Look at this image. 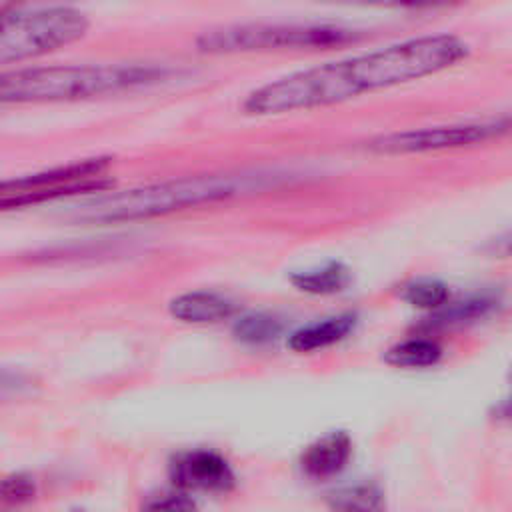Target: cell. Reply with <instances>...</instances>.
Segmentation results:
<instances>
[{
	"instance_id": "8",
	"label": "cell",
	"mask_w": 512,
	"mask_h": 512,
	"mask_svg": "<svg viewBox=\"0 0 512 512\" xmlns=\"http://www.w3.org/2000/svg\"><path fill=\"white\" fill-rule=\"evenodd\" d=\"M352 456V440L344 430L330 432L308 444L300 456V470L312 480L340 474Z\"/></svg>"
},
{
	"instance_id": "4",
	"label": "cell",
	"mask_w": 512,
	"mask_h": 512,
	"mask_svg": "<svg viewBox=\"0 0 512 512\" xmlns=\"http://www.w3.org/2000/svg\"><path fill=\"white\" fill-rule=\"evenodd\" d=\"M362 32L320 22H248L202 32L196 48L204 54H240L266 50H306L354 44Z\"/></svg>"
},
{
	"instance_id": "10",
	"label": "cell",
	"mask_w": 512,
	"mask_h": 512,
	"mask_svg": "<svg viewBox=\"0 0 512 512\" xmlns=\"http://www.w3.org/2000/svg\"><path fill=\"white\" fill-rule=\"evenodd\" d=\"M354 324H356V316L350 312L324 318L322 322H314L292 332L288 338V348L298 354L328 348L340 342L342 338H346L354 330Z\"/></svg>"
},
{
	"instance_id": "5",
	"label": "cell",
	"mask_w": 512,
	"mask_h": 512,
	"mask_svg": "<svg viewBox=\"0 0 512 512\" xmlns=\"http://www.w3.org/2000/svg\"><path fill=\"white\" fill-rule=\"evenodd\" d=\"M90 22L70 6L0 12V66L50 54L80 40Z\"/></svg>"
},
{
	"instance_id": "12",
	"label": "cell",
	"mask_w": 512,
	"mask_h": 512,
	"mask_svg": "<svg viewBox=\"0 0 512 512\" xmlns=\"http://www.w3.org/2000/svg\"><path fill=\"white\" fill-rule=\"evenodd\" d=\"M350 270L342 262H328L320 268L296 272L290 282L306 294L314 296H326L342 292L350 284Z\"/></svg>"
},
{
	"instance_id": "19",
	"label": "cell",
	"mask_w": 512,
	"mask_h": 512,
	"mask_svg": "<svg viewBox=\"0 0 512 512\" xmlns=\"http://www.w3.org/2000/svg\"><path fill=\"white\" fill-rule=\"evenodd\" d=\"M32 386L34 380L28 374L12 368H0V398L26 394L32 390Z\"/></svg>"
},
{
	"instance_id": "15",
	"label": "cell",
	"mask_w": 512,
	"mask_h": 512,
	"mask_svg": "<svg viewBox=\"0 0 512 512\" xmlns=\"http://www.w3.org/2000/svg\"><path fill=\"white\" fill-rule=\"evenodd\" d=\"M328 506L338 510H378L382 508V490L372 482H358L328 494Z\"/></svg>"
},
{
	"instance_id": "3",
	"label": "cell",
	"mask_w": 512,
	"mask_h": 512,
	"mask_svg": "<svg viewBox=\"0 0 512 512\" xmlns=\"http://www.w3.org/2000/svg\"><path fill=\"white\" fill-rule=\"evenodd\" d=\"M156 64H54L0 72V102H74L162 82Z\"/></svg>"
},
{
	"instance_id": "18",
	"label": "cell",
	"mask_w": 512,
	"mask_h": 512,
	"mask_svg": "<svg viewBox=\"0 0 512 512\" xmlns=\"http://www.w3.org/2000/svg\"><path fill=\"white\" fill-rule=\"evenodd\" d=\"M36 496V482L28 474H10L0 478V504H24Z\"/></svg>"
},
{
	"instance_id": "9",
	"label": "cell",
	"mask_w": 512,
	"mask_h": 512,
	"mask_svg": "<svg viewBox=\"0 0 512 512\" xmlns=\"http://www.w3.org/2000/svg\"><path fill=\"white\" fill-rule=\"evenodd\" d=\"M170 314L176 320L190 324H212L220 320H228L236 314L238 306L224 294L210 290H192L178 294L168 304Z\"/></svg>"
},
{
	"instance_id": "17",
	"label": "cell",
	"mask_w": 512,
	"mask_h": 512,
	"mask_svg": "<svg viewBox=\"0 0 512 512\" xmlns=\"http://www.w3.org/2000/svg\"><path fill=\"white\" fill-rule=\"evenodd\" d=\"M320 4L334 6H356V8H408V10H428L452 6L460 0H314Z\"/></svg>"
},
{
	"instance_id": "1",
	"label": "cell",
	"mask_w": 512,
	"mask_h": 512,
	"mask_svg": "<svg viewBox=\"0 0 512 512\" xmlns=\"http://www.w3.org/2000/svg\"><path fill=\"white\" fill-rule=\"evenodd\" d=\"M468 54V42L456 34L416 36L270 80L254 88L242 108L250 116L324 108L426 78L452 68Z\"/></svg>"
},
{
	"instance_id": "20",
	"label": "cell",
	"mask_w": 512,
	"mask_h": 512,
	"mask_svg": "<svg viewBox=\"0 0 512 512\" xmlns=\"http://www.w3.org/2000/svg\"><path fill=\"white\" fill-rule=\"evenodd\" d=\"M144 506L152 508V510H192V508H196L194 500L180 488L152 496V500H148Z\"/></svg>"
},
{
	"instance_id": "6",
	"label": "cell",
	"mask_w": 512,
	"mask_h": 512,
	"mask_svg": "<svg viewBox=\"0 0 512 512\" xmlns=\"http://www.w3.org/2000/svg\"><path fill=\"white\" fill-rule=\"evenodd\" d=\"M508 116L448 124V126H430L404 132L382 134L366 142V148L376 154H412V152H430L444 148H460L480 144L492 138H498L508 132Z\"/></svg>"
},
{
	"instance_id": "13",
	"label": "cell",
	"mask_w": 512,
	"mask_h": 512,
	"mask_svg": "<svg viewBox=\"0 0 512 512\" xmlns=\"http://www.w3.org/2000/svg\"><path fill=\"white\" fill-rule=\"evenodd\" d=\"M442 358V348L432 338H408L384 352V362L396 368H428Z\"/></svg>"
},
{
	"instance_id": "2",
	"label": "cell",
	"mask_w": 512,
	"mask_h": 512,
	"mask_svg": "<svg viewBox=\"0 0 512 512\" xmlns=\"http://www.w3.org/2000/svg\"><path fill=\"white\" fill-rule=\"evenodd\" d=\"M276 180H282L278 172H220V174H196L182 176L152 184H142L128 190H104L74 206L72 216L90 224H118L136 222L156 216H166L178 210L226 200L244 192L260 190Z\"/></svg>"
},
{
	"instance_id": "7",
	"label": "cell",
	"mask_w": 512,
	"mask_h": 512,
	"mask_svg": "<svg viewBox=\"0 0 512 512\" xmlns=\"http://www.w3.org/2000/svg\"><path fill=\"white\" fill-rule=\"evenodd\" d=\"M170 480L184 492H230L236 484L228 460L214 450H186L176 454L168 466Z\"/></svg>"
},
{
	"instance_id": "14",
	"label": "cell",
	"mask_w": 512,
	"mask_h": 512,
	"mask_svg": "<svg viewBox=\"0 0 512 512\" xmlns=\"http://www.w3.org/2000/svg\"><path fill=\"white\" fill-rule=\"evenodd\" d=\"M282 320L270 314H246L240 316L234 322L232 334L238 342L250 344V346H260V344H270L282 334Z\"/></svg>"
},
{
	"instance_id": "16",
	"label": "cell",
	"mask_w": 512,
	"mask_h": 512,
	"mask_svg": "<svg viewBox=\"0 0 512 512\" xmlns=\"http://www.w3.org/2000/svg\"><path fill=\"white\" fill-rule=\"evenodd\" d=\"M400 296L404 302H408L414 308L436 310L444 302H448L450 292H448V286L440 280L420 278V280H412V282L404 284Z\"/></svg>"
},
{
	"instance_id": "11",
	"label": "cell",
	"mask_w": 512,
	"mask_h": 512,
	"mask_svg": "<svg viewBox=\"0 0 512 512\" xmlns=\"http://www.w3.org/2000/svg\"><path fill=\"white\" fill-rule=\"evenodd\" d=\"M498 308V298L496 296H488V294H476L470 296L466 300H458V302H444L440 308L434 310V314L428 318V326H454V324H468V322H476L484 316H488L490 312H494Z\"/></svg>"
}]
</instances>
